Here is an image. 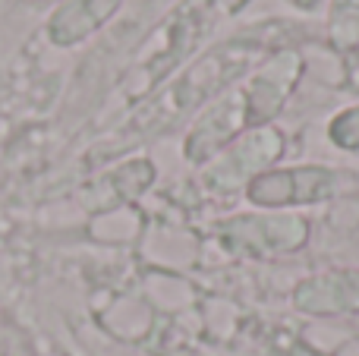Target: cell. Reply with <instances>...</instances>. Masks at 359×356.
<instances>
[{
    "mask_svg": "<svg viewBox=\"0 0 359 356\" xmlns=\"http://www.w3.org/2000/svg\"><path fill=\"white\" fill-rule=\"evenodd\" d=\"M246 130H249L246 101H243L240 85H230L215 101H208L198 111V117L192 120L189 132L183 139V158L189 164H196V167H205L211 158H217Z\"/></svg>",
    "mask_w": 359,
    "mask_h": 356,
    "instance_id": "obj_7",
    "label": "cell"
},
{
    "mask_svg": "<svg viewBox=\"0 0 359 356\" xmlns=\"http://www.w3.org/2000/svg\"><path fill=\"white\" fill-rule=\"evenodd\" d=\"M325 136L334 149L341 151H359V104H350L337 111L325 126Z\"/></svg>",
    "mask_w": 359,
    "mask_h": 356,
    "instance_id": "obj_11",
    "label": "cell"
},
{
    "mask_svg": "<svg viewBox=\"0 0 359 356\" xmlns=\"http://www.w3.org/2000/svg\"><path fill=\"white\" fill-rule=\"evenodd\" d=\"M309 218L297 212H252L217 221L215 233L230 256L274 259L299 252L309 243Z\"/></svg>",
    "mask_w": 359,
    "mask_h": 356,
    "instance_id": "obj_4",
    "label": "cell"
},
{
    "mask_svg": "<svg viewBox=\"0 0 359 356\" xmlns=\"http://www.w3.org/2000/svg\"><path fill=\"white\" fill-rule=\"evenodd\" d=\"M284 4H290L293 10H299V13H318L328 0H284Z\"/></svg>",
    "mask_w": 359,
    "mask_h": 356,
    "instance_id": "obj_12",
    "label": "cell"
},
{
    "mask_svg": "<svg viewBox=\"0 0 359 356\" xmlns=\"http://www.w3.org/2000/svg\"><path fill=\"white\" fill-rule=\"evenodd\" d=\"M284 32V22H265L217 41L198 60H192L174 82H168L164 92L151 95V101L133 120V126L145 132H158L174 126L189 111H202L208 101H215L221 92L236 85L243 76L252 73L271 50L284 48L287 41L280 38Z\"/></svg>",
    "mask_w": 359,
    "mask_h": 356,
    "instance_id": "obj_1",
    "label": "cell"
},
{
    "mask_svg": "<svg viewBox=\"0 0 359 356\" xmlns=\"http://www.w3.org/2000/svg\"><path fill=\"white\" fill-rule=\"evenodd\" d=\"M328 22H325V35H328L331 48L347 54L359 48V0H328Z\"/></svg>",
    "mask_w": 359,
    "mask_h": 356,
    "instance_id": "obj_10",
    "label": "cell"
},
{
    "mask_svg": "<svg viewBox=\"0 0 359 356\" xmlns=\"http://www.w3.org/2000/svg\"><path fill=\"white\" fill-rule=\"evenodd\" d=\"M303 73H306V60H303V54H299V48L284 44V48L271 50V54L240 82L243 101H246L249 130L274 123V120L284 114L287 101L293 98Z\"/></svg>",
    "mask_w": 359,
    "mask_h": 356,
    "instance_id": "obj_6",
    "label": "cell"
},
{
    "mask_svg": "<svg viewBox=\"0 0 359 356\" xmlns=\"http://www.w3.org/2000/svg\"><path fill=\"white\" fill-rule=\"evenodd\" d=\"M356 186L359 177L353 170L328 167V164H290V167H271L259 174L243 189V196L249 205L262 212H284V208L334 202L353 193Z\"/></svg>",
    "mask_w": 359,
    "mask_h": 356,
    "instance_id": "obj_3",
    "label": "cell"
},
{
    "mask_svg": "<svg viewBox=\"0 0 359 356\" xmlns=\"http://www.w3.org/2000/svg\"><path fill=\"white\" fill-rule=\"evenodd\" d=\"M120 6L123 0H60L44 22V38L54 48H76L104 29Z\"/></svg>",
    "mask_w": 359,
    "mask_h": 356,
    "instance_id": "obj_9",
    "label": "cell"
},
{
    "mask_svg": "<svg viewBox=\"0 0 359 356\" xmlns=\"http://www.w3.org/2000/svg\"><path fill=\"white\" fill-rule=\"evenodd\" d=\"M290 303L312 319L359 315V268H325L293 287Z\"/></svg>",
    "mask_w": 359,
    "mask_h": 356,
    "instance_id": "obj_8",
    "label": "cell"
},
{
    "mask_svg": "<svg viewBox=\"0 0 359 356\" xmlns=\"http://www.w3.org/2000/svg\"><path fill=\"white\" fill-rule=\"evenodd\" d=\"M243 6H249V0H177L168 16L149 32L139 54L133 57L123 92L133 101L151 98L158 85H168L170 76L186 60H192L211 41V35Z\"/></svg>",
    "mask_w": 359,
    "mask_h": 356,
    "instance_id": "obj_2",
    "label": "cell"
},
{
    "mask_svg": "<svg viewBox=\"0 0 359 356\" xmlns=\"http://www.w3.org/2000/svg\"><path fill=\"white\" fill-rule=\"evenodd\" d=\"M287 149V136L280 126H255L227 145L217 158H211L202 170V183L217 196L243 193L259 174L271 170Z\"/></svg>",
    "mask_w": 359,
    "mask_h": 356,
    "instance_id": "obj_5",
    "label": "cell"
}]
</instances>
